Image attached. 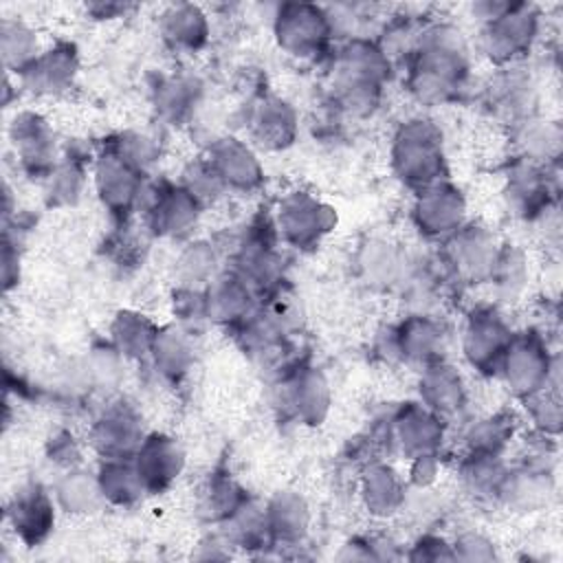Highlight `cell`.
Wrapping results in <instances>:
<instances>
[{
	"mask_svg": "<svg viewBox=\"0 0 563 563\" xmlns=\"http://www.w3.org/2000/svg\"><path fill=\"white\" fill-rule=\"evenodd\" d=\"M468 77V51L457 29L435 24L420 31L411 51L409 90L422 103L453 99Z\"/></svg>",
	"mask_w": 563,
	"mask_h": 563,
	"instance_id": "cell-1",
	"label": "cell"
},
{
	"mask_svg": "<svg viewBox=\"0 0 563 563\" xmlns=\"http://www.w3.org/2000/svg\"><path fill=\"white\" fill-rule=\"evenodd\" d=\"M332 70L334 95L339 101L350 112L363 114L376 106L380 90L389 79L391 59L380 44L354 37L339 48Z\"/></svg>",
	"mask_w": 563,
	"mask_h": 563,
	"instance_id": "cell-2",
	"label": "cell"
},
{
	"mask_svg": "<svg viewBox=\"0 0 563 563\" xmlns=\"http://www.w3.org/2000/svg\"><path fill=\"white\" fill-rule=\"evenodd\" d=\"M394 174L413 189H424L446 178L442 132L433 121H405L391 141Z\"/></svg>",
	"mask_w": 563,
	"mask_h": 563,
	"instance_id": "cell-3",
	"label": "cell"
},
{
	"mask_svg": "<svg viewBox=\"0 0 563 563\" xmlns=\"http://www.w3.org/2000/svg\"><path fill=\"white\" fill-rule=\"evenodd\" d=\"M482 15L484 26L479 33L482 53L495 64H510L530 51L537 29L539 13L526 2H482L473 7Z\"/></svg>",
	"mask_w": 563,
	"mask_h": 563,
	"instance_id": "cell-4",
	"label": "cell"
},
{
	"mask_svg": "<svg viewBox=\"0 0 563 563\" xmlns=\"http://www.w3.org/2000/svg\"><path fill=\"white\" fill-rule=\"evenodd\" d=\"M499 372L510 391L523 400L550 387L552 376L559 372L556 358L550 356L548 343L534 330L515 334L504 352Z\"/></svg>",
	"mask_w": 563,
	"mask_h": 563,
	"instance_id": "cell-5",
	"label": "cell"
},
{
	"mask_svg": "<svg viewBox=\"0 0 563 563\" xmlns=\"http://www.w3.org/2000/svg\"><path fill=\"white\" fill-rule=\"evenodd\" d=\"M273 29L279 48L301 59H310L323 53L332 35L330 15L321 7L308 2L282 4L277 9Z\"/></svg>",
	"mask_w": 563,
	"mask_h": 563,
	"instance_id": "cell-6",
	"label": "cell"
},
{
	"mask_svg": "<svg viewBox=\"0 0 563 563\" xmlns=\"http://www.w3.org/2000/svg\"><path fill=\"white\" fill-rule=\"evenodd\" d=\"M336 222V213L332 207L321 202L319 198L292 191L288 194L275 216V229L284 242L295 249H310L314 246Z\"/></svg>",
	"mask_w": 563,
	"mask_h": 563,
	"instance_id": "cell-7",
	"label": "cell"
},
{
	"mask_svg": "<svg viewBox=\"0 0 563 563\" xmlns=\"http://www.w3.org/2000/svg\"><path fill=\"white\" fill-rule=\"evenodd\" d=\"M512 330L495 308H475L462 330V352L471 367L482 374L499 372Z\"/></svg>",
	"mask_w": 563,
	"mask_h": 563,
	"instance_id": "cell-8",
	"label": "cell"
},
{
	"mask_svg": "<svg viewBox=\"0 0 563 563\" xmlns=\"http://www.w3.org/2000/svg\"><path fill=\"white\" fill-rule=\"evenodd\" d=\"M464 216L466 200L446 178L420 189L411 209L418 231L433 240L451 238L464 224Z\"/></svg>",
	"mask_w": 563,
	"mask_h": 563,
	"instance_id": "cell-9",
	"label": "cell"
},
{
	"mask_svg": "<svg viewBox=\"0 0 563 563\" xmlns=\"http://www.w3.org/2000/svg\"><path fill=\"white\" fill-rule=\"evenodd\" d=\"M150 229L163 238L187 233L202 211V202L185 185H158L141 198Z\"/></svg>",
	"mask_w": 563,
	"mask_h": 563,
	"instance_id": "cell-10",
	"label": "cell"
},
{
	"mask_svg": "<svg viewBox=\"0 0 563 563\" xmlns=\"http://www.w3.org/2000/svg\"><path fill=\"white\" fill-rule=\"evenodd\" d=\"M446 242V262L457 277L475 284L490 279L501 246L486 227L462 224Z\"/></svg>",
	"mask_w": 563,
	"mask_h": 563,
	"instance_id": "cell-11",
	"label": "cell"
},
{
	"mask_svg": "<svg viewBox=\"0 0 563 563\" xmlns=\"http://www.w3.org/2000/svg\"><path fill=\"white\" fill-rule=\"evenodd\" d=\"M95 189L110 213L128 216L141 205L145 191L143 172L134 169L106 147L95 163Z\"/></svg>",
	"mask_w": 563,
	"mask_h": 563,
	"instance_id": "cell-12",
	"label": "cell"
},
{
	"mask_svg": "<svg viewBox=\"0 0 563 563\" xmlns=\"http://www.w3.org/2000/svg\"><path fill=\"white\" fill-rule=\"evenodd\" d=\"M391 438L409 460L438 455L444 440V418L418 402H407L398 409L391 422Z\"/></svg>",
	"mask_w": 563,
	"mask_h": 563,
	"instance_id": "cell-13",
	"label": "cell"
},
{
	"mask_svg": "<svg viewBox=\"0 0 563 563\" xmlns=\"http://www.w3.org/2000/svg\"><path fill=\"white\" fill-rule=\"evenodd\" d=\"M205 161L222 183L224 191L246 194L262 185V178H264L262 165L255 152L240 139H233V136L218 139L209 147V156Z\"/></svg>",
	"mask_w": 563,
	"mask_h": 563,
	"instance_id": "cell-14",
	"label": "cell"
},
{
	"mask_svg": "<svg viewBox=\"0 0 563 563\" xmlns=\"http://www.w3.org/2000/svg\"><path fill=\"white\" fill-rule=\"evenodd\" d=\"M90 442L103 460L134 457L143 442L141 420L132 407L117 402L110 405L92 424Z\"/></svg>",
	"mask_w": 563,
	"mask_h": 563,
	"instance_id": "cell-15",
	"label": "cell"
},
{
	"mask_svg": "<svg viewBox=\"0 0 563 563\" xmlns=\"http://www.w3.org/2000/svg\"><path fill=\"white\" fill-rule=\"evenodd\" d=\"M7 519L20 541L40 545L48 539L55 526L53 497L40 484L22 486L7 506Z\"/></svg>",
	"mask_w": 563,
	"mask_h": 563,
	"instance_id": "cell-16",
	"label": "cell"
},
{
	"mask_svg": "<svg viewBox=\"0 0 563 563\" xmlns=\"http://www.w3.org/2000/svg\"><path fill=\"white\" fill-rule=\"evenodd\" d=\"M11 143L20 165L33 176H48L55 163V136L48 123L35 112H20L11 121Z\"/></svg>",
	"mask_w": 563,
	"mask_h": 563,
	"instance_id": "cell-17",
	"label": "cell"
},
{
	"mask_svg": "<svg viewBox=\"0 0 563 563\" xmlns=\"http://www.w3.org/2000/svg\"><path fill=\"white\" fill-rule=\"evenodd\" d=\"M132 460L147 493L167 490L185 466V453L180 444L165 433H152L143 438Z\"/></svg>",
	"mask_w": 563,
	"mask_h": 563,
	"instance_id": "cell-18",
	"label": "cell"
},
{
	"mask_svg": "<svg viewBox=\"0 0 563 563\" xmlns=\"http://www.w3.org/2000/svg\"><path fill=\"white\" fill-rule=\"evenodd\" d=\"M391 347L402 361L427 367L442 361L444 330L427 314H411L391 330Z\"/></svg>",
	"mask_w": 563,
	"mask_h": 563,
	"instance_id": "cell-19",
	"label": "cell"
},
{
	"mask_svg": "<svg viewBox=\"0 0 563 563\" xmlns=\"http://www.w3.org/2000/svg\"><path fill=\"white\" fill-rule=\"evenodd\" d=\"M77 75V51L73 44H57L42 51L40 57L20 75L26 90L35 95H57L70 88Z\"/></svg>",
	"mask_w": 563,
	"mask_h": 563,
	"instance_id": "cell-20",
	"label": "cell"
},
{
	"mask_svg": "<svg viewBox=\"0 0 563 563\" xmlns=\"http://www.w3.org/2000/svg\"><path fill=\"white\" fill-rule=\"evenodd\" d=\"M420 400L427 409H431L440 418L460 413L466 402V389H464L462 374L444 361H435V363L422 367Z\"/></svg>",
	"mask_w": 563,
	"mask_h": 563,
	"instance_id": "cell-21",
	"label": "cell"
},
{
	"mask_svg": "<svg viewBox=\"0 0 563 563\" xmlns=\"http://www.w3.org/2000/svg\"><path fill=\"white\" fill-rule=\"evenodd\" d=\"M508 205L526 220L541 218L550 209V183L545 172L530 161H519L508 174Z\"/></svg>",
	"mask_w": 563,
	"mask_h": 563,
	"instance_id": "cell-22",
	"label": "cell"
},
{
	"mask_svg": "<svg viewBox=\"0 0 563 563\" xmlns=\"http://www.w3.org/2000/svg\"><path fill=\"white\" fill-rule=\"evenodd\" d=\"M286 400L303 424H321L330 411V385L321 369L301 367L286 383Z\"/></svg>",
	"mask_w": 563,
	"mask_h": 563,
	"instance_id": "cell-23",
	"label": "cell"
},
{
	"mask_svg": "<svg viewBox=\"0 0 563 563\" xmlns=\"http://www.w3.org/2000/svg\"><path fill=\"white\" fill-rule=\"evenodd\" d=\"M207 319L222 325H240L251 317L253 288L235 273L213 279L205 290Z\"/></svg>",
	"mask_w": 563,
	"mask_h": 563,
	"instance_id": "cell-24",
	"label": "cell"
},
{
	"mask_svg": "<svg viewBox=\"0 0 563 563\" xmlns=\"http://www.w3.org/2000/svg\"><path fill=\"white\" fill-rule=\"evenodd\" d=\"M251 136L266 150H284L297 136V114L282 99H264L249 117Z\"/></svg>",
	"mask_w": 563,
	"mask_h": 563,
	"instance_id": "cell-25",
	"label": "cell"
},
{
	"mask_svg": "<svg viewBox=\"0 0 563 563\" xmlns=\"http://www.w3.org/2000/svg\"><path fill=\"white\" fill-rule=\"evenodd\" d=\"M268 532L273 543L295 545L299 543L310 526V510L306 499L292 490H279L264 508Z\"/></svg>",
	"mask_w": 563,
	"mask_h": 563,
	"instance_id": "cell-26",
	"label": "cell"
},
{
	"mask_svg": "<svg viewBox=\"0 0 563 563\" xmlns=\"http://www.w3.org/2000/svg\"><path fill=\"white\" fill-rule=\"evenodd\" d=\"M361 499L369 515L391 517L405 504V482L389 464L374 462L361 475Z\"/></svg>",
	"mask_w": 563,
	"mask_h": 563,
	"instance_id": "cell-27",
	"label": "cell"
},
{
	"mask_svg": "<svg viewBox=\"0 0 563 563\" xmlns=\"http://www.w3.org/2000/svg\"><path fill=\"white\" fill-rule=\"evenodd\" d=\"M552 493L550 484V473L545 466H534V464H523L521 468H515L506 473L497 499H501L506 506L515 510H537L541 508Z\"/></svg>",
	"mask_w": 563,
	"mask_h": 563,
	"instance_id": "cell-28",
	"label": "cell"
},
{
	"mask_svg": "<svg viewBox=\"0 0 563 563\" xmlns=\"http://www.w3.org/2000/svg\"><path fill=\"white\" fill-rule=\"evenodd\" d=\"M161 33L172 48L194 53L209 37V20L198 4H172L161 15Z\"/></svg>",
	"mask_w": 563,
	"mask_h": 563,
	"instance_id": "cell-29",
	"label": "cell"
},
{
	"mask_svg": "<svg viewBox=\"0 0 563 563\" xmlns=\"http://www.w3.org/2000/svg\"><path fill=\"white\" fill-rule=\"evenodd\" d=\"M97 479L103 501L112 506H132L147 493L132 457L103 460L97 471Z\"/></svg>",
	"mask_w": 563,
	"mask_h": 563,
	"instance_id": "cell-30",
	"label": "cell"
},
{
	"mask_svg": "<svg viewBox=\"0 0 563 563\" xmlns=\"http://www.w3.org/2000/svg\"><path fill=\"white\" fill-rule=\"evenodd\" d=\"M55 501L62 510L73 512V515H88L99 508L103 501L99 479L97 475L81 471V468H68L59 482L55 484Z\"/></svg>",
	"mask_w": 563,
	"mask_h": 563,
	"instance_id": "cell-31",
	"label": "cell"
},
{
	"mask_svg": "<svg viewBox=\"0 0 563 563\" xmlns=\"http://www.w3.org/2000/svg\"><path fill=\"white\" fill-rule=\"evenodd\" d=\"M158 328L139 312L123 310L114 317L110 325L112 345L123 354V358H145L152 352Z\"/></svg>",
	"mask_w": 563,
	"mask_h": 563,
	"instance_id": "cell-32",
	"label": "cell"
},
{
	"mask_svg": "<svg viewBox=\"0 0 563 563\" xmlns=\"http://www.w3.org/2000/svg\"><path fill=\"white\" fill-rule=\"evenodd\" d=\"M150 356L154 361L156 372L169 380L183 378L194 363V350L189 345L187 334L174 325L158 328Z\"/></svg>",
	"mask_w": 563,
	"mask_h": 563,
	"instance_id": "cell-33",
	"label": "cell"
},
{
	"mask_svg": "<svg viewBox=\"0 0 563 563\" xmlns=\"http://www.w3.org/2000/svg\"><path fill=\"white\" fill-rule=\"evenodd\" d=\"M358 266L367 284L394 286L407 275V257L387 242H369L363 246Z\"/></svg>",
	"mask_w": 563,
	"mask_h": 563,
	"instance_id": "cell-34",
	"label": "cell"
},
{
	"mask_svg": "<svg viewBox=\"0 0 563 563\" xmlns=\"http://www.w3.org/2000/svg\"><path fill=\"white\" fill-rule=\"evenodd\" d=\"M561 128L554 121H543V119H523L517 143L523 152V161L530 163H550L556 161L561 154Z\"/></svg>",
	"mask_w": 563,
	"mask_h": 563,
	"instance_id": "cell-35",
	"label": "cell"
},
{
	"mask_svg": "<svg viewBox=\"0 0 563 563\" xmlns=\"http://www.w3.org/2000/svg\"><path fill=\"white\" fill-rule=\"evenodd\" d=\"M506 473H508V466L501 460V455H490V453L468 451L460 466L464 486L477 497H497Z\"/></svg>",
	"mask_w": 563,
	"mask_h": 563,
	"instance_id": "cell-36",
	"label": "cell"
},
{
	"mask_svg": "<svg viewBox=\"0 0 563 563\" xmlns=\"http://www.w3.org/2000/svg\"><path fill=\"white\" fill-rule=\"evenodd\" d=\"M0 53L9 70L22 75L37 57L40 44L35 33L20 20H2L0 24Z\"/></svg>",
	"mask_w": 563,
	"mask_h": 563,
	"instance_id": "cell-37",
	"label": "cell"
},
{
	"mask_svg": "<svg viewBox=\"0 0 563 563\" xmlns=\"http://www.w3.org/2000/svg\"><path fill=\"white\" fill-rule=\"evenodd\" d=\"M515 433V420L508 413H495L471 424L466 431V449L471 453L501 455Z\"/></svg>",
	"mask_w": 563,
	"mask_h": 563,
	"instance_id": "cell-38",
	"label": "cell"
},
{
	"mask_svg": "<svg viewBox=\"0 0 563 563\" xmlns=\"http://www.w3.org/2000/svg\"><path fill=\"white\" fill-rule=\"evenodd\" d=\"M200 97V84L191 77H172L156 88V110L167 121L185 119Z\"/></svg>",
	"mask_w": 563,
	"mask_h": 563,
	"instance_id": "cell-39",
	"label": "cell"
},
{
	"mask_svg": "<svg viewBox=\"0 0 563 563\" xmlns=\"http://www.w3.org/2000/svg\"><path fill=\"white\" fill-rule=\"evenodd\" d=\"M86 172L77 158L57 163L44 178V194L48 205H75L84 191Z\"/></svg>",
	"mask_w": 563,
	"mask_h": 563,
	"instance_id": "cell-40",
	"label": "cell"
},
{
	"mask_svg": "<svg viewBox=\"0 0 563 563\" xmlns=\"http://www.w3.org/2000/svg\"><path fill=\"white\" fill-rule=\"evenodd\" d=\"M249 497L229 475H213L202 490V512L211 521H227Z\"/></svg>",
	"mask_w": 563,
	"mask_h": 563,
	"instance_id": "cell-41",
	"label": "cell"
},
{
	"mask_svg": "<svg viewBox=\"0 0 563 563\" xmlns=\"http://www.w3.org/2000/svg\"><path fill=\"white\" fill-rule=\"evenodd\" d=\"M216 264H218V257L209 242L187 244V249L180 253L176 262L180 284L189 288H198L200 284H211Z\"/></svg>",
	"mask_w": 563,
	"mask_h": 563,
	"instance_id": "cell-42",
	"label": "cell"
},
{
	"mask_svg": "<svg viewBox=\"0 0 563 563\" xmlns=\"http://www.w3.org/2000/svg\"><path fill=\"white\" fill-rule=\"evenodd\" d=\"M497 292L506 299H515L526 286V257L521 251L504 246L499 249L490 279Z\"/></svg>",
	"mask_w": 563,
	"mask_h": 563,
	"instance_id": "cell-43",
	"label": "cell"
},
{
	"mask_svg": "<svg viewBox=\"0 0 563 563\" xmlns=\"http://www.w3.org/2000/svg\"><path fill=\"white\" fill-rule=\"evenodd\" d=\"M495 108L510 114H523L526 106L532 101V84L528 77L519 75L515 68L499 75L490 86Z\"/></svg>",
	"mask_w": 563,
	"mask_h": 563,
	"instance_id": "cell-44",
	"label": "cell"
},
{
	"mask_svg": "<svg viewBox=\"0 0 563 563\" xmlns=\"http://www.w3.org/2000/svg\"><path fill=\"white\" fill-rule=\"evenodd\" d=\"M108 150H112L119 158H123L139 172H145L158 156V145L154 143V139L141 132L119 134L108 143Z\"/></svg>",
	"mask_w": 563,
	"mask_h": 563,
	"instance_id": "cell-45",
	"label": "cell"
},
{
	"mask_svg": "<svg viewBox=\"0 0 563 563\" xmlns=\"http://www.w3.org/2000/svg\"><path fill=\"white\" fill-rule=\"evenodd\" d=\"M123 354L114 345L95 347L86 361V376L99 389H110L121 380Z\"/></svg>",
	"mask_w": 563,
	"mask_h": 563,
	"instance_id": "cell-46",
	"label": "cell"
},
{
	"mask_svg": "<svg viewBox=\"0 0 563 563\" xmlns=\"http://www.w3.org/2000/svg\"><path fill=\"white\" fill-rule=\"evenodd\" d=\"M526 402L530 407V418L534 427L543 435H556L561 431V402L559 396L550 391V387L530 396Z\"/></svg>",
	"mask_w": 563,
	"mask_h": 563,
	"instance_id": "cell-47",
	"label": "cell"
},
{
	"mask_svg": "<svg viewBox=\"0 0 563 563\" xmlns=\"http://www.w3.org/2000/svg\"><path fill=\"white\" fill-rule=\"evenodd\" d=\"M497 556L493 541L479 532H464L453 543V559L460 561H493Z\"/></svg>",
	"mask_w": 563,
	"mask_h": 563,
	"instance_id": "cell-48",
	"label": "cell"
},
{
	"mask_svg": "<svg viewBox=\"0 0 563 563\" xmlns=\"http://www.w3.org/2000/svg\"><path fill=\"white\" fill-rule=\"evenodd\" d=\"M407 559H411V561H444V559H453V545L446 543L442 537L424 534V537H420L413 543V548L407 554Z\"/></svg>",
	"mask_w": 563,
	"mask_h": 563,
	"instance_id": "cell-49",
	"label": "cell"
},
{
	"mask_svg": "<svg viewBox=\"0 0 563 563\" xmlns=\"http://www.w3.org/2000/svg\"><path fill=\"white\" fill-rule=\"evenodd\" d=\"M438 473V455H422L411 460V482L416 486H427L435 479Z\"/></svg>",
	"mask_w": 563,
	"mask_h": 563,
	"instance_id": "cell-50",
	"label": "cell"
},
{
	"mask_svg": "<svg viewBox=\"0 0 563 563\" xmlns=\"http://www.w3.org/2000/svg\"><path fill=\"white\" fill-rule=\"evenodd\" d=\"M51 460L64 464L66 468H75V462L79 460V451L73 442V438L68 435H59L53 440V451H51Z\"/></svg>",
	"mask_w": 563,
	"mask_h": 563,
	"instance_id": "cell-51",
	"label": "cell"
}]
</instances>
